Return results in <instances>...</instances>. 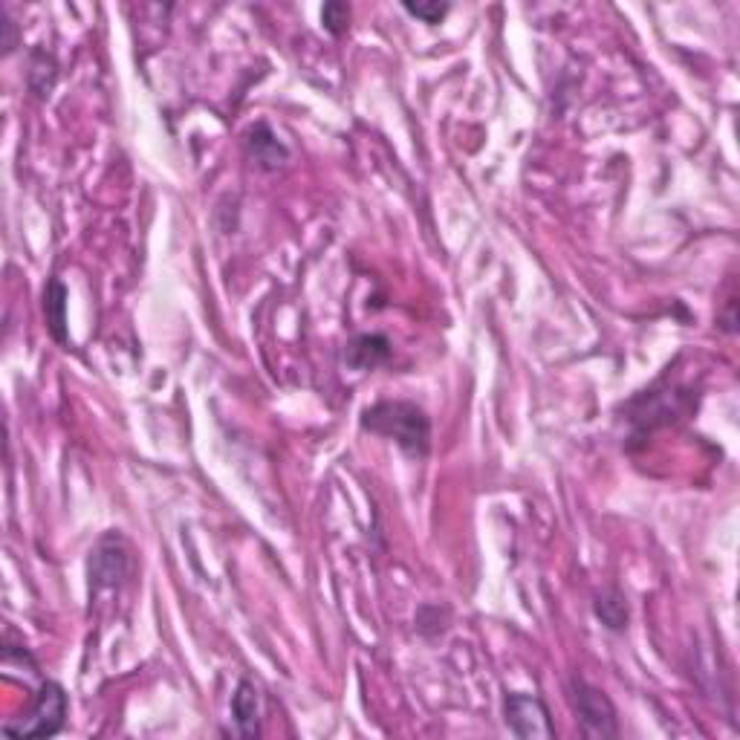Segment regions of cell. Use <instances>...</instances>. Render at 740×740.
<instances>
[{
	"instance_id": "6da1fadb",
	"label": "cell",
	"mask_w": 740,
	"mask_h": 740,
	"mask_svg": "<svg viewBox=\"0 0 740 740\" xmlns=\"http://www.w3.org/2000/svg\"><path fill=\"white\" fill-rule=\"evenodd\" d=\"M362 428L385 440H394L399 449L411 457H425L431 449V420L414 402H402V399L376 402L365 408Z\"/></svg>"
},
{
	"instance_id": "7a4b0ae2",
	"label": "cell",
	"mask_w": 740,
	"mask_h": 740,
	"mask_svg": "<svg viewBox=\"0 0 740 740\" xmlns=\"http://www.w3.org/2000/svg\"><path fill=\"white\" fill-rule=\"evenodd\" d=\"M67 720V694L58 683H41L32 706L21 717L3 723V735L9 738H53L64 729Z\"/></svg>"
},
{
	"instance_id": "3957f363",
	"label": "cell",
	"mask_w": 740,
	"mask_h": 740,
	"mask_svg": "<svg viewBox=\"0 0 740 740\" xmlns=\"http://www.w3.org/2000/svg\"><path fill=\"white\" fill-rule=\"evenodd\" d=\"M570 697H573V709L579 714L584 738L593 740L619 738L616 706L610 703V697L602 691V688L590 686V683L582 680V677H573V683H570Z\"/></svg>"
},
{
	"instance_id": "277c9868",
	"label": "cell",
	"mask_w": 740,
	"mask_h": 740,
	"mask_svg": "<svg viewBox=\"0 0 740 740\" xmlns=\"http://www.w3.org/2000/svg\"><path fill=\"white\" fill-rule=\"evenodd\" d=\"M503 714H506V726L515 738H541L553 740L555 726L550 709L541 697L535 694H524V691H512L503 700Z\"/></svg>"
},
{
	"instance_id": "5b68a950",
	"label": "cell",
	"mask_w": 740,
	"mask_h": 740,
	"mask_svg": "<svg viewBox=\"0 0 740 740\" xmlns=\"http://www.w3.org/2000/svg\"><path fill=\"white\" fill-rule=\"evenodd\" d=\"M125 576H128V550H125L122 538L107 535L90 555V584L96 590L119 587Z\"/></svg>"
},
{
	"instance_id": "8992f818",
	"label": "cell",
	"mask_w": 740,
	"mask_h": 740,
	"mask_svg": "<svg viewBox=\"0 0 740 740\" xmlns=\"http://www.w3.org/2000/svg\"><path fill=\"white\" fill-rule=\"evenodd\" d=\"M232 714L238 723V732L243 738H258L261 735V700H258V688L249 680H240L232 697Z\"/></svg>"
},
{
	"instance_id": "52a82bcc",
	"label": "cell",
	"mask_w": 740,
	"mask_h": 740,
	"mask_svg": "<svg viewBox=\"0 0 740 740\" xmlns=\"http://www.w3.org/2000/svg\"><path fill=\"white\" fill-rule=\"evenodd\" d=\"M388 356H391V342L385 336H376V333L373 336H356L353 342L347 344V353H344L347 365L356 370L376 368V365L388 362Z\"/></svg>"
},
{
	"instance_id": "ba28073f",
	"label": "cell",
	"mask_w": 740,
	"mask_h": 740,
	"mask_svg": "<svg viewBox=\"0 0 740 740\" xmlns=\"http://www.w3.org/2000/svg\"><path fill=\"white\" fill-rule=\"evenodd\" d=\"M246 145H249V154H252V159H255L261 168H266V171L278 168V165L287 159V148L278 142V136L269 131L266 125H255V128L249 131Z\"/></svg>"
},
{
	"instance_id": "9c48e42d",
	"label": "cell",
	"mask_w": 740,
	"mask_h": 740,
	"mask_svg": "<svg viewBox=\"0 0 740 740\" xmlns=\"http://www.w3.org/2000/svg\"><path fill=\"white\" fill-rule=\"evenodd\" d=\"M44 313H47V324L53 333L55 342H67V290L61 281H50L44 290Z\"/></svg>"
},
{
	"instance_id": "30bf717a",
	"label": "cell",
	"mask_w": 740,
	"mask_h": 740,
	"mask_svg": "<svg viewBox=\"0 0 740 740\" xmlns=\"http://www.w3.org/2000/svg\"><path fill=\"white\" fill-rule=\"evenodd\" d=\"M596 616L608 625L610 631H622L628 625V605H625V596L613 587L608 593H602L596 599Z\"/></svg>"
},
{
	"instance_id": "8fae6325",
	"label": "cell",
	"mask_w": 740,
	"mask_h": 740,
	"mask_svg": "<svg viewBox=\"0 0 740 740\" xmlns=\"http://www.w3.org/2000/svg\"><path fill=\"white\" fill-rule=\"evenodd\" d=\"M55 76H58V70H55L53 55H47L44 50H35V53H32V61H29V87H32L38 96H50Z\"/></svg>"
},
{
	"instance_id": "7c38bea8",
	"label": "cell",
	"mask_w": 740,
	"mask_h": 740,
	"mask_svg": "<svg viewBox=\"0 0 740 740\" xmlns=\"http://www.w3.org/2000/svg\"><path fill=\"white\" fill-rule=\"evenodd\" d=\"M405 6V12H411L414 18H420L425 24H440L446 15H449V3H440V0H405L402 3Z\"/></svg>"
},
{
	"instance_id": "4fadbf2b",
	"label": "cell",
	"mask_w": 740,
	"mask_h": 740,
	"mask_svg": "<svg viewBox=\"0 0 740 740\" xmlns=\"http://www.w3.org/2000/svg\"><path fill=\"white\" fill-rule=\"evenodd\" d=\"M321 24H324L327 32H333V35H344L347 27H350V6H347V3H339V0L324 3V9H321Z\"/></svg>"
},
{
	"instance_id": "5bb4252c",
	"label": "cell",
	"mask_w": 740,
	"mask_h": 740,
	"mask_svg": "<svg viewBox=\"0 0 740 740\" xmlns=\"http://www.w3.org/2000/svg\"><path fill=\"white\" fill-rule=\"evenodd\" d=\"M18 24L9 18V15H3V53H15L18 50Z\"/></svg>"
}]
</instances>
